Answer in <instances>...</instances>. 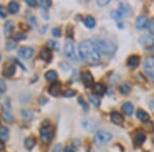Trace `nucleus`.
<instances>
[{
	"label": "nucleus",
	"mask_w": 154,
	"mask_h": 152,
	"mask_svg": "<svg viewBox=\"0 0 154 152\" xmlns=\"http://www.w3.org/2000/svg\"><path fill=\"white\" fill-rule=\"evenodd\" d=\"M51 33H53V35L54 37H60L61 36V30H60V28H54L53 29V31H51Z\"/></svg>",
	"instance_id": "obj_41"
},
{
	"label": "nucleus",
	"mask_w": 154,
	"mask_h": 152,
	"mask_svg": "<svg viewBox=\"0 0 154 152\" xmlns=\"http://www.w3.org/2000/svg\"><path fill=\"white\" fill-rule=\"evenodd\" d=\"M131 91V86L128 82H125V83H122L119 86V92L122 95H128Z\"/></svg>",
	"instance_id": "obj_26"
},
{
	"label": "nucleus",
	"mask_w": 154,
	"mask_h": 152,
	"mask_svg": "<svg viewBox=\"0 0 154 152\" xmlns=\"http://www.w3.org/2000/svg\"><path fill=\"white\" fill-rule=\"evenodd\" d=\"M7 89V86H6V83L3 79H0V96H2L4 93L6 92Z\"/></svg>",
	"instance_id": "obj_34"
},
{
	"label": "nucleus",
	"mask_w": 154,
	"mask_h": 152,
	"mask_svg": "<svg viewBox=\"0 0 154 152\" xmlns=\"http://www.w3.org/2000/svg\"><path fill=\"white\" fill-rule=\"evenodd\" d=\"M0 62H1V54H0Z\"/></svg>",
	"instance_id": "obj_49"
},
{
	"label": "nucleus",
	"mask_w": 154,
	"mask_h": 152,
	"mask_svg": "<svg viewBox=\"0 0 154 152\" xmlns=\"http://www.w3.org/2000/svg\"><path fill=\"white\" fill-rule=\"evenodd\" d=\"M14 28V24L12 21H6V23L4 24V33H5V35H11L12 30Z\"/></svg>",
	"instance_id": "obj_21"
},
{
	"label": "nucleus",
	"mask_w": 154,
	"mask_h": 152,
	"mask_svg": "<svg viewBox=\"0 0 154 152\" xmlns=\"http://www.w3.org/2000/svg\"><path fill=\"white\" fill-rule=\"evenodd\" d=\"M119 12H120L122 16H128V14H131V6L128 5L126 2H120L119 3Z\"/></svg>",
	"instance_id": "obj_13"
},
{
	"label": "nucleus",
	"mask_w": 154,
	"mask_h": 152,
	"mask_svg": "<svg viewBox=\"0 0 154 152\" xmlns=\"http://www.w3.org/2000/svg\"><path fill=\"white\" fill-rule=\"evenodd\" d=\"M111 139H112V135L109 133V132L99 131L96 133L94 140H95V143L97 145L101 146V145H104V144H107L109 141H111Z\"/></svg>",
	"instance_id": "obj_3"
},
{
	"label": "nucleus",
	"mask_w": 154,
	"mask_h": 152,
	"mask_svg": "<svg viewBox=\"0 0 154 152\" xmlns=\"http://www.w3.org/2000/svg\"><path fill=\"white\" fill-rule=\"evenodd\" d=\"M58 78V74H57L56 71L54 70H49L45 73V79L48 81H51V82H54Z\"/></svg>",
	"instance_id": "obj_23"
},
{
	"label": "nucleus",
	"mask_w": 154,
	"mask_h": 152,
	"mask_svg": "<svg viewBox=\"0 0 154 152\" xmlns=\"http://www.w3.org/2000/svg\"><path fill=\"white\" fill-rule=\"evenodd\" d=\"M16 70H17L16 64L11 63V62L6 63L5 65H4V68H3V75L6 76V77H11L12 75H14Z\"/></svg>",
	"instance_id": "obj_7"
},
{
	"label": "nucleus",
	"mask_w": 154,
	"mask_h": 152,
	"mask_svg": "<svg viewBox=\"0 0 154 152\" xmlns=\"http://www.w3.org/2000/svg\"><path fill=\"white\" fill-rule=\"evenodd\" d=\"M26 38V36L24 35V33H17L16 35H14V40H22V39H25Z\"/></svg>",
	"instance_id": "obj_42"
},
{
	"label": "nucleus",
	"mask_w": 154,
	"mask_h": 152,
	"mask_svg": "<svg viewBox=\"0 0 154 152\" xmlns=\"http://www.w3.org/2000/svg\"><path fill=\"white\" fill-rule=\"evenodd\" d=\"M53 152H62V145L61 144H58V145L54 147Z\"/></svg>",
	"instance_id": "obj_45"
},
{
	"label": "nucleus",
	"mask_w": 154,
	"mask_h": 152,
	"mask_svg": "<svg viewBox=\"0 0 154 152\" xmlns=\"http://www.w3.org/2000/svg\"><path fill=\"white\" fill-rule=\"evenodd\" d=\"M137 117H138L140 120L144 121V123H146V121H149V115L148 113L146 111L142 110V109H139L138 111H137Z\"/></svg>",
	"instance_id": "obj_22"
},
{
	"label": "nucleus",
	"mask_w": 154,
	"mask_h": 152,
	"mask_svg": "<svg viewBox=\"0 0 154 152\" xmlns=\"http://www.w3.org/2000/svg\"><path fill=\"white\" fill-rule=\"evenodd\" d=\"M64 53L65 56L68 59L72 60L74 62H77V56H76V51H75V46L74 43L70 40H68L65 44V49H64Z\"/></svg>",
	"instance_id": "obj_4"
},
{
	"label": "nucleus",
	"mask_w": 154,
	"mask_h": 152,
	"mask_svg": "<svg viewBox=\"0 0 154 152\" xmlns=\"http://www.w3.org/2000/svg\"><path fill=\"white\" fill-rule=\"evenodd\" d=\"M94 92L96 93V95H104L106 93V88L103 83H95L94 85Z\"/></svg>",
	"instance_id": "obj_19"
},
{
	"label": "nucleus",
	"mask_w": 154,
	"mask_h": 152,
	"mask_svg": "<svg viewBox=\"0 0 154 152\" xmlns=\"http://www.w3.org/2000/svg\"><path fill=\"white\" fill-rule=\"evenodd\" d=\"M7 17V11H6V8L4 7L3 5L0 4V18L2 19H5Z\"/></svg>",
	"instance_id": "obj_37"
},
{
	"label": "nucleus",
	"mask_w": 154,
	"mask_h": 152,
	"mask_svg": "<svg viewBox=\"0 0 154 152\" xmlns=\"http://www.w3.org/2000/svg\"><path fill=\"white\" fill-rule=\"evenodd\" d=\"M76 95L75 91H72V89H68V91L64 92V97L66 98H71V97H74Z\"/></svg>",
	"instance_id": "obj_40"
},
{
	"label": "nucleus",
	"mask_w": 154,
	"mask_h": 152,
	"mask_svg": "<svg viewBox=\"0 0 154 152\" xmlns=\"http://www.w3.org/2000/svg\"><path fill=\"white\" fill-rule=\"evenodd\" d=\"M140 63V58L138 56H131L128 60V66L131 69H136Z\"/></svg>",
	"instance_id": "obj_17"
},
{
	"label": "nucleus",
	"mask_w": 154,
	"mask_h": 152,
	"mask_svg": "<svg viewBox=\"0 0 154 152\" xmlns=\"http://www.w3.org/2000/svg\"><path fill=\"white\" fill-rule=\"evenodd\" d=\"M26 3L28 4L29 6H35L37 3H38V2L36 1V0H26Z\"/></svg>",
	"instance_id": "obj_44"
},
{
	"label": "nucleus",
	"mask_w": 154,
	"mask_h": 152,
	"mask_svg": "<svg viewBox=\"0 0 154 152\" xmlns=\"http://www.w3.org/2000/svg\"><path fill=\"white\" fill-rule=\"evenodd\" d=\"M35 138H33V137H29V138H27L26 140H25V147H26V149H28V150H31V149H33V147L35 146Z\"/></svg>",
	"instance_id": "obj_25"
},
{
	"label": "nucleus",
	"mask_w": 154,
	"mask_h": 152,
	"mask_svg": "<svg viewBox=\"0 0 154 152\" xmlns=\"http://www.w3.org/2000/svg\"><path fill=\"white\" fill-rule=\"evenodd\" d=\"M9 137L8 129L6 128H0V140L6 141Z\"/></svg>",
	"instance_id": "obj_28"
},
{
	"label": "nucleus",
	"mask_w": 154,
	"mask_h": 152,
	"mask_svg": "<svg viewBox=\"0 0 154 152\" xmlns=\"http://www.w3.org/2000/svg\"><path fill=\"white\" fill-rule=\"evenodd\" d=\"M140 43L145 48H153L154 47V38L150 35H144L140 38Z\"/></svg>",
	"instance_id": "obj_8"
},
{
	"label": "nucleus",
	"mask_w": 154,
	"mask_h": 152,
	"mask_svg": "<svg viewBox=\"0 0 154 152\" xmlns=\"http://www.w3.org/2000/svg\"><path fill=\"white\" fill-rule=\"evenodd\" d=\"M7 9H8V11L11 12V14H17V12L19 11L20 9V5L18 2H14V1H11L8 3V6H7Z\"/></svg>",
	"instance_id": "obj_20"
},
{
	"label": "nucleus",
	"mask_w": 154,
	"mask_h": 152,
	"mask_svg": "<svg viewBox=\"0 0 154 152\" xmlns=\"http://www.w3.org/2000/svg\"><path fill=\"white\" fill-rule=\"evenodd\" d=\"M152 141H153V144H154V138L152 139Z\"/></svg>",
	"instance_id": "obj_50"
},
{
	"label": "nucleus",
	"mask_w": 154,
	"mask_h": 152,
	"mask_svg": "<svg viewBox=\"0 0 154 152\" xmlns=\"http://www.w3.org/2000/svg\"><path fill=\"white\" fill-rule=\"evenodd\" d=\"M94 43L96 44L100 54H106V56H111L116 51V45L108 39H97V41Z\"/></svg>",
	"instance_id": "obj_2"
},
{
	"label": "nucleus",
	"mask_w": 154,
	"mask_h": 152,
	"mask_svg": "<svg viewBox=\"0 0 154 152\" xmlns=\"http://www.w3.org/2000/svg\"><path fill=\"white\" fill-rule=\"evenodd\" d=\"M143 67L146 71L152 72V70H154V59L146 58L143 62Z\"/></svg>",
	"instance_id": "obj_16"
},
{
	"label": "nucleus",
	"mask_w": 154,
	"mask_h": 152,
	"mask_svg": "<svg viewBox=\"0 0 154 152\" xmlns=\"http://www.w3.org/2000/svg\"><path fill=\"white\" fill-rule=\"evenodd\" d=\"M5 147V144H4V141L0 140V151H2Z\"/></svg>",
	"instance_id": "obj_46"
},
{
	"label": "nucleus",
	"mask_w": 154,
	"mask_h": 152,
	"mask_svg": "<svg viewBox=\"0 0 154 152\" xmlns=\"http://www.w3.org/2000/svg\"><path fill=\"white\" fill-rule=\"evenodd\" d=\"M111 16H112V18H113V19H115L116 21L120 20V19L123 17L122 14H121L118 11H112V12H111Z\"/></svg>",
	"instance_id": "obj_38"
},
{
	"label": "nucleus",
	"mask_w": 154,
	"mask_h": 152,
	"mask_svg": "<svg viewBox=\"0 0 154 152\" xmlns=\"http://www.w3.org/2000/svg\"><path fill=\"white\" fill-rule=\"evenodd\" d=\"M88 100H89V102H91V104H93L95 107H99L100 106V104H101V100L99 97H97V95H91V94H89L88 95Z\"/></svg>",
	"instance_id": "obj_27"
},
{
	"label": "nucleus",
	"mask_w": 154,
	"mask_h": 152,
	"mask_svg": "<svg viewBox=\"0 0 154 152\" xmlns=\"http://www.w3.org/2000/svg\"><path fill=\"white\" fill-rule=\"evenodd\" d=\"M148 30H149V32H150L151 35L154 36V18L151 20L150 22H149V24H148Z\"/></svg>",
	"instance_id": "obj_39"
},
{
	"label": "nucleus",
	"mask_w": 154,
	"mask_h": 152,
	"mask_svg": "<svg viewBox=\"0 0 154 152\" xmlns=\"http://www.w3.org/2000/svg\"><path fill=\"white\" fill-rule=\"evenodd\" d=\"M17 45H18V42L14 40V39H9V40L6 42V48L9 49V51L16 48Z\"/></svg>",
	"instance_id": "obj_30"
},
{
	"label": "nucleus",
	"mask_w": 154,
	"mask_h": 152,
	"mask_svg": "<svg viewBox=\"0 0 154 152\" xmlns=\"http://www.w3.org/2000/svg\"><path fill=\"white\" fill-rule=\"evenodd\" d=\"M122 110H123V112H125V115L131 116V114H133V112H134V106H133V104L130 103V102H126V103H125L122 105Z\"/></svg>",
	"instance_id": "obj_18"
},
{
	"label": "nucleus",
	"mask_w": 154,
	"mask_h": 152,
	"mask_svg": "<svg viewBox=\"0 0 154 152\" xmlns=\"http://www.w3.org/2000/svg\"><path fill=\"white\" fill-rule=\"evenodd\" d=\"M134 140H135L137 145H139V146L143 145L144 142L146 141V136H145V134H144V132L140 131V129L137 131L135 133V136H134Z\"/></svg>",
	"instance_id": "obj_11"
},
{
	"label": "nucleus",
	"mask_w": 154,
	"mask_h": 152,
	"mask_svg": "<svg viewBox=\"0 0 154 152\" xmlns=\"http://www.w3.org/2000/svg\"><path fill=\"white\" fill-rule=\"evenodd\" d=\"M83 23H84V25H85L86 27H88V28L93 29L94 27L96 26V20L94 19L91 16H88V17H86V18L84 19Z\"/></svg>",
	"instance_id": "obj_24"
},
{
	"label": "nucleus",
	"mask_w": 154,
	"mask_h": 152,
	"mask_svg": "<svg viewBox=\"0 0 154 152\" xmlns=\"http://www.w3.org/2000/svg\"><path fill=\"white\" fill-rule=\"evenodd\" d=\"M48 46L49 47V49H53V51H59L60 49V44L59 42L54 41V40H48L46 42Z\"/></svg>",
	"instance_id": "obj_29"
},
{
	"label": "nucleus",
	"mask_w": 154,
	"mask_h": 152,
	"mask_svg": "<svg viewBox=\"0 0 154 152\" xmlns=\"http://www.w3.org/2000/svg\"><path fill=\"white\" fill-rule=\"evenodd\" d=\"M2 117H3V119L6 121V123H11V121L14 120V116H12L9 112H3Z\"/></svg>",
	"instance_id": "obj_33"
},
{
	"label": "nucleus",
	"mask_w": 154,
	"mask_h": 152,
	"mask_svg": "<svg viewBox=\"0 0 154 152\" xmlns=\"http://www.w3.org/2000/svg\"><path fill=\"white\" fill-rule=\"evenodd\" d=\"M64 152H75V151H74L72 148H70V147H66L65 150H64Z\"/></svg>",
	"instance_id": "obj_48"
},
{
	"label": "nucleus",
	"mask_w": 154,
	"mask_h": 152,
	"mask_svg": "<svg viewBox=\"0 0 154 152\" xmlns=\"http://www.w3.org/2000/svg\"><path fill=\"white\" fill-rule=\"evenodd\" d=\"M18 54L20 58L28 60L30 58H32L34 54V48L31 46H23L20 48V51H18Z\"/></svg>",
	"instance_id": "obj_6"
},
{
	"label": "nucleus",
	"mask_w": 154,
	"mask_h": 152,
	"mask_svg": "<svg viewBox=\"0 0 154 152\" xmlns=\"http://www.w3.org/2000/svg\"><path fill=\"white\" fill-rule=\"evenodd\" d=\"M97 3L100 6H106L110 3V0H99V1H97Z\"/></svg>",
	"instance_id": "obj_43"
},
{
	"label": "nucleus",
	"mask_w": 154,
	"mask_h": 152,
	"mask_svg": "<svg viewBox=\"0 0 154 152\" xmlns=\"http://www.w3.org/2000/svg\"><path fill=\"white\" fill-rule=\"evenodd\" d=\"M147 26H148V19H147V17L144 16V14L140 16L138 19L136 20V27H137V29L142 30V29H145Z\"/></svg>",
	"instance_id": "obj_10"
},
{
	"label": "nucleus",
	"mask_w": 154,
	"mask_h": 152,
	"mask_svg": "<svg viewBox=\"0 0 154 152\" xmlns=\"http://www.w3.org/2000/svg\"><path fill=\"white\" fill-rule=\"evenodd\" d=\"M39 6L41 7V8H48L49 6L51 5V1H49V0H41V1L38 2Z\"/></svg>",
	"instance_id": "obj_32"
},
{
	"label": "nucleus",
	"mask_w": 154,
	"mask_h": 152,
	"mask_svg": "<svg viewBox=\"0 0 154 152\" xmlns=\"http://www.w3.org/2000/svg\"><path fill=\"white\" fill-rule=\"evenodd\" d=\"M27 23L30 27H32V28H35L36 25H37V22H36V19L34 18V17H30V18L27 19Z\"/></svg>",
	"instance_id": "obj_35"
},
{
	"label": "nucleus",
	"mask_w": 154,
	"mask_h": 152,
	"mask_svg": "<svg viewBox=\"0 0 154 152\" xmlns=\"http://www.w3.org/2000/svg\"><path fill=\"white\" fill-rule=\"evenodd\" d=\"M81 80L86 88H91L94 83V77L88 71H84L81 73Z\"/></svg>",
	"instance_id": "obj_9"
},
{
	"label": "nucleus",
	"mask_w": 154,
	"mask_h": 152,
	"mask_svg": "<svg viewBox=\"0 0 154 152\" xmlns=\"http://www.w3.org/2000/svg\"><path fill=\"white\" fill-rule=\"evenodd\" d=\"M79 56L88 64H97L101 60V54L96 44L91 40H84L79 44Z\"/></svg>",
	"instance_id": "obj_1"
},
{
	"label": "nucleus",
	"mask_w": 154,
	"mask_h": 152,
	"mask_svg": "<svg viewBox=\"0 0 154 152\" xmlns=\"http://www.w3.org/2000/svg\"><path fill=\"white\" fill-rule=\"evenodd\" d=\"M40 138L44 143H49L54 138V129L49 126H43L40 129Z\"/></svg>",
	"instance_id": "obj_5"
},
{
	"label": "nucleus",
	"mask_w": 154,
	"mask_h": 152,
	"mask_svg": "<svg viewBox=\"0 0 154 152\" xmlns=\"http://www.w3.org/2000/svg\"><path fill=\"white\" fill-rule=\"evenodd\" d=\"M39 57L40 59H42L45 62H49L53 58V54H51V51L49 48H42L40 51V54H39Z\"/></svg>",
	"instance_id": "obj_15"
},
{
	"label": "nucleus",
	"mask_w": 154,
	"mask_h": 152,
	"mask_svg": "<svg viewBox=\"0 0 154 152\" xmlns=\"http://www.w3.org/2000/svg\"><path fill=\"white\" fill-rule=\"evenodd\" d=\"M110 117H111V120L113 121V123L117 124V126H121V124L123 123V121H125L123 116L121 115L119 112H116V111L112 112V113L110 114Z\"/></svg>",
	"instance_id": "obj_12"
},
{
	"label": "nucleus",
	"mask_w": 154,
	"mask_h": 152,
	"mask_svg": "<svg viewBox=\"0 0 154 152\" xmlns=\"http://www.w3.org/2000/svg\"><path fill=\"white\" fill-rule=\"evenodd\" d=\"M48 93H49V95H51V96H54V97L59 96V95L61 94V84L58 83V82L53 83L51 86H49Z\"/></svg>",
	"instance_id": "obj_14"
},
{
	"label": "nucleus",
	"mask_w": 154,
	"mask_h": 152,
	"mask_svg": "<svg viewBox=\"0 0 154 152\" xmlns=\"http://www.w3.org/2000/svg\"><path fill=\"white\" fill-rule=\"evenodd\" d=\"M22 113V116H23V118L25 119L26 121H29L32 119V115L33 114L31 113V111H28V110H23L21 112Z\"/></svg>",
	"instance_id": "obj_31"
},
{
	"label": "nucleus",
	"mask_w": 154,
	"mask_h": 152,
	"mask_svg": "<svg viewBox=\"0 0 154 152\" xmlns=\"http://www.w3.org/2000/svg\"><path fill=\"white\" fill-rule=\"evenodd\" d=\"M148 76H149V78H150L151 80H154V71L148 72Z\"/></svg>",
	"instance_id": "obj_47"
},
{
	"label": "nucleus",
	"mask_w": 154,
	"mask_h": 152,
	"mask_svg": "<svg viewBox=\"0 0 154 152\" xmlns=\"http://www.w3.org/2000/svg\"><path fill=\"white\" fill-rule=\"evenodd\" d=\"M78 103L82 106L84 111H88V103H86V102L83 100V98H81V97H80V98L78 99Z\"/></svg>",
	"instance_id": "obj_36"
}]
</instances>
